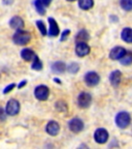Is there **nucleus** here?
<instances>
[{"label":"nucleus","mask_w":132,"mask_h":149,"mask_svg":"<svg viewBox=\"0 0 132 149\" xmlns=\"http://www.w3.org/2000/svg\"><path fill=\"white\" fill-rule=\"evenodd\" d=\"M68 126L72 133H79L84 130V122L79 118H73L69 121Z\"/></svg>","instance_id":"6e6552de"},{"label":"nucleus","mask_w":132,"mask_h":149,"mask_svg":"<svg viewBox=\"0 0 132 149\" xmlns=\"http://www.w3.org/2000/svg\"><path fill=\"white\" fill-rule=\"evenodd\" d=\"M131 117L127 112H120L116 116V124L120 128H126L130 124Z\"/></svg>","instance_id":"f03ea898"},{"label":"nucleus","mask_w":132,"mask_h":149,"mask_svg":"<svg viewBox=\"0 0 132 149\" xmlns=\"http://www.w3.org/2000/svg\"><path fill=\"white\" fill-rule=\"evenodd\" d=\"M34 5H35V8H36V12L39 15L42 16V15L46 14V5L42 3L41 0H35Z\"/></svg>","instance_id":"aec40b11"},{"label":"nucleus","mask_w":132,"mask_h":149,"mask_svg":"<svg viewBox=\"0 0 132 149\" xmlns=\"http://www.w3.org/2000/svg\"><path fill=\"white\" fill-rule=\"evenodd\" d=\"M34 95L38 100H46L50 95L49 87L44 86V85H39V86H37L34 90Z\"/></svg>","instance_id":"7ed1b4c3"},{"label":"nucleus","mask_w":132,"mask_h":149,"mask_svg":"<svg viewBox=\"0 0 132 149\" xmlns=\"http://www.w3.org/2000/svg\"><path fill=\"white\" fill-rule=\"evenodd\" d=\"M121 37L124 42L132 44V28H124L121 33Z\"/></svg>","instance_id":"2eb2a0df"},{"label":"nucleus","mask_w":132,"mask_h":149,"mask_svg":"<svg viewBox=\"0 0 132 149\" xmlns=\"http://www.w3.org/2000/svg\"><path fill=\"white\" fill-rule=\"evenodd\" d=\"M94 5V1L93 0H79V6L84 10L90 9Z\"/></svg>","instance_id":"a211bd4d"},{"label":"nucleus","mask_w":132,"mask_h":149,"mask_svg":"<svg viewBox=\"0 0 132 149\" xmlns=\"http://www.w3.org/2000/svg\"><path fill=\"white\" fill-rule=\"evenodd\" d=\"M120 62L123 65H130L132 63V54L126 53L125 55L120 59Z\"/></svg>","instance_id":"412c9836"},{"label":"nucleus","mask_w":132,"mask_h":149,"mask_svg":"<svg viewBox=\"0 0 132 149\" xmlns=\"http://www.w3.org/2000/svg\"><path fill=\"white\" fill-rule=\"evenodd\" d=\"M56 108H57V110L60 112L67 111V106H66V104H65L64 102H62V100H60V102H58L57 104H56Z\"/></svg>","instance_id":"393cba45"},{"label":"nucleus","mask_w":132,"mask_h":149,"mask_svg":"<svg viewBox=\"0 0 132 149\" xmlns=\"http://www.w3.org/2000/svg\"><path fill=\"white\" fill-rule=\"evenodd\" d=\"M121 76H122V74H121L120 70H114L109 74V82H111V84L114 87H118L120 85Z\"/></svg>","instance_id":"4468645a"},{"label":"nucleus","mask_w":132,"mask_h":149,"mask_svg":"<svg viewBox=\"0 0 132 149\" xmlns=\"http://www.w3.org/2000/svg\"><path fill=\"white\" fill-rule=\"evenodd\" d=\"M126 53L127 52L123 47H115L114 49H111V51L109 52V58L113 60H120Z\"/></svg>","instance_id":"1a4fd4ad"},{"label":"nucleus","mask_w":132,"mask_h":149,"mask_svg":"<svg viewBox=\"0 0 132 149\" xmlns=\"http://www.w3.org/2000/svg\"><path fill=\"white\" fill-rule=\"evenodd\" d=\"M26 83H27V81L26 80H24V81H22V82H20V84L18 85V88L19 89H21V88H23L24 86L26 85Z\"/></svg>","instance_id":"c756f323"},{"label":"nucleus","mask_w":132,"mask_h":149,"mask_svg":"<svg viewBox=\"0 0 132 149\" xmlns=\"http://www.w3.org/2000/svg\"><path fill=\"white\" fill-rule=\"evenodd\" d=\"M75 53L79 57H84V56H87L90 53V47L89 45H87L85 42H77V47H75Z\"/></svg>","instance_id":"9d476101"},{"label":"nucleus","mask_w":132,"mask_h":149,"mask_svg":"<svg viewBox=\"0 0 132 149\" xmlns=\"http://www.w3.org/2000/svg\"><path fill=\"white\" fill-rule=\"evenodd\" d=\"M35 53L31 49H24L21 51V57L25 61H31L35 58Z\"/></svg>","instance_id":"dca6fc26"},{"label":"nucleus","mask_w":132,"mask_h":149,"mask_svg":"<svg viewBox=\"0 0 132 149\" xmlns=\"http://www.w3.org/2000/svg\"><path fill=\"white\" fill-rule=\"evenodd\" d=\"M41 1H42V3L46 5V6L50 5V4H51V2H52V0H41Z\"/></svg>","instance_id":"7c9ffc66"},{"label":"nucleus","mask_w":132,"mask_h":149,"mask_svg":"<svg viewBox=\"0 0 132 149\" xmlns=\"http://www.w3.org/2000/svg\"><path fill=\"white\" fill-rule=\"evenodd\" d=\"M36 26H37V28L39 29L41 35H46V34H48V33H46V25H44V23L42 21H37L36 22Z\"/></svg>","instance_id":"b1692460"},{"label":"nucleus","mask_w":132,"mask_h":149,"mask_svg":"<svg viewBox=\"0 0 132 149\" xmlns=\"http://www.w3.org/2000/svg\"><path fill=\"white\" fill-rule=\"evenodd\" d=\"M15 88V84H9L8 86H6L4 89H3V94H7V93H9L10 91H12V89Z\"/></svg>","instance_id":"bb28decb"},{"label":"nucleus","mask_w":132,"mask_h":149,"mask_svg":"<svg viewBox=\"0 0 132 149\" xmlns=\"http://www.w3.org/2000/svg\"><path fill=\"white\" fill-rule=\"evenodd\" d=\"M14 2V0H3V3H4V4H12V3Z\"/></svg>","instance_id":"2f4dec72"},{"label":"nucleus","mask_w":132,"mask_h":149,"mask_svg":"<svg viewBox=\"0 0 132 149\" xmlns=\"http://www.w3.org/2000/svg\"><path fill=\"white\" fill-rule=\"evenodd\" d=\"M46 130L50 136H57L60 130V125L57 121H50L49 123L46 124Z\"/></svg>","instance_id":"9b49d317"},{"label":"nucleus","mask_w":132,"mask_h":149,"mask_svg":"<svg viewBox=\"0 0 132 149\" xmlns=\"http://www.w3.org/2000/svg\"><path fill=\"white\" fill-rule=\"evenodd\" d=\"M31 68L32 70H42V62L39 60V58L35 56V58L33 59V62H32V65H31Z\"/></svg>","instance_id":"5701e85b"},{"label":"nucleus","mask_w":132,"mask_h":149,"mask_svg":"<svg viewBox=\"0 0 132 149\" xmlns=\"http://www.w3.org/2000/svg\"><path fill=\"white\" fill-rule=\"evenodd\" d=\"M31 40V35L28 31H24L22 29L20 30H17V32L12 36V40L16 45L19 46H25L28 42H30Z\"/></svg>","instance_id":"f257e3e1"},{"label":"nucleus","mask_w":132,"mask_h":149,"mask_svg":"<svg viewBox=\"0 0 132 149\" xmlns=\"http://www.w3.org/2000/svg\"><path fill=\"white\" fill-rule=\"evenodd\" d=\"M69 33H70V30H64L62 32V35H61V42H65V40H67V37H68V35H69Z\"/></svg>","instance_id":"cd10ccee"},{"label":"nucleus","mask_w":132,"mask_h":149,"mask_svg":"<svg viewBox=\"0 0 132 149\" xmlns=\"http://www.w3.org/2000/svg\"><path fill=\"white\" fill-rule=\"evenodd\" d=\"M9 25L12 29H16V30H20L22 28L24 27V21L23 19L20 18L18 16H15L10 19V21H9Z\"/></svg>","instance_id":"ddd939ff"},{"label":"nucleus","mask_w":132,"mask_h":149,"mask_svg":"<svg viewBox=\"0 0 132 149\" xmlns=\"http://www.w3.org/2000/svg\"><path fill=\"white\" fill-rule=\"evenodd\" d=\"M5 113H6V112H5ZM5 113H4V110L0 107V121L5 120Z\"/></svg>","instance_id":"c85d7f7f"},{"label":"nucleus","mask_w":132,"mask_h":149,"mask_svg":"<svg viewBox=\"0 0 132 149\" xmlns=\"http://www.w3.org/2000/svg\"><path fill=\"white\" fill-rule=\"evenodd\" d=\"M67 1H75V0H67Z\"/></svg>","instance_id":"473e14b6"},{"label":"nucleus","mask_w":132,"mask_h":149,"mask_svg":"<svg viewBox=\"0 0 132 149\" xmlns=\"http://www.w3.org/2000/svg\"><path fill=\"white\" fill-rule=\"evenodd\" d=\"M20 111V104L17 100H8V102L6 104V107H5V112H6L7 115H10V116H15L17 115Z\"/></svg>","instance_id":"20e7f679"},{"label":"nucleus","mask_w":132,"mask_h":149,"mask_svg":"<svg viewBox=\"0 0 132 149\" xmlns=\"http://www.w3.org/2000/svg\"><path fill=\"white\" fill-rule=\"evenodd\" d=\"M52 70L53 72H55L56 74H61V72H64L65 70H66V65H65L64 62H61V61H58V62H55L52 66Z\"/></svg>","instance_id":"f3484780"},{"label":"nucleus","mask_w":132,"mask_h":149,"mask_svg":"<svg viewBox=\"0 0 132 149\" xmlns=\"http://www.w3.org/2000/svg\"><path fill=\"white\" fill-rule=\"evenodd\" d=\"M91 102H92V97L89 93L87 92H82L81 94L77 97V104L81 108L85 109V108H88L91 105Z\"/></svg>","instance_id":"0eeeda50"},{"label":"nucleus","mask_w":132,"mask_h":149,"mask_svg":"<svg viewBox=\"0 0 132 149\" xmlns=\"http://www.w3.org/2000/svg\"><path fill=\"white\" fill-rule=\"evenodd\" d=\"M120 4H121V7H122L124 10H127V12L132 10V0H121Z\"/></svg>","instance_id":"4be33fe9"},{"label":"nucleus","mask_w":132,"mask_h":149,"mask_svg":"<svg viewBox=\"0 0 132 149\" xmlns=\"http://www.w3.org/2000/svg\"><path fill=\"white\" fill-rule=\"evenodd\" d=\"M49 24H50V30H49V35L50 36H57L60 33V29L59 26L56 22L55 19L49 18Z\"/></svg>","instance_id":"f8f14e48"},{"label":"nucleus","mask_w":132,"mask_h":149,"mask_svg":"<svg viewBox=\"0 0 132 149\" xmlns=\"http://www.w3.org/2000/svg\"><path fill=\"white\" fill-rule=\"evenodd\" d=\"M89 33L86 30H81L75 36V40L77 42H87L89 40Z\"/></svg>","instance_id":"6ab92c4d"},{"label":"nucleus","mask_w":132,"mask_h":149,"mask_svg":"<svg viewBox=\"0 0 132 149\" xmlns=\"http://www.w3.org/2000/svg\"><path fill=\"white\" fill-rule=\"evenodd\" d=\"M94 139L98 144H103L109 140V133L105 128H97L94 133Z\"/></svg>","instance_id":"39448f33"},{"label":"nucleus","mask_w":132,"mask_h":149,"mask_svg":"<svg viewBox=\"0 0 132 149\" xmlns=\"http://www.w3.org/2000/svg\"><path fill=\"white\" fill-rule=\"evenodd\" d=\"M79 70V66L77 63H71V64L68 66V72H71V74H77Z\"/></svg>","instance_id":"a878e982"},{"label":"nucleus","mask_w":132,"mask_h":149,"mask_svg":"<svg viewBox=\"0 0 132 149\" xmlns=\"http://www.w3.org/2000/svg\"><path fill=\"white\" fill-rule=\"evenodd\" d=\"M100 81V78L98 76V74H96L95 72H89L86 74L85 76V82L88 86L90 87H94L96 86Z\"/></svg>","instance_id":"423d86ee"}]
</instances>
